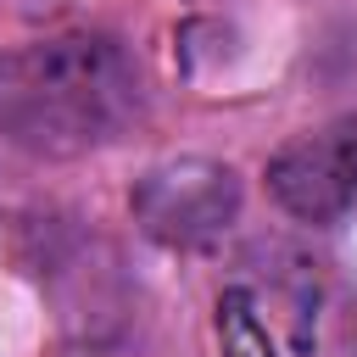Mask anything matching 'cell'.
<instances>
[{
	"label": "cell",
	"mask_w": 357,
	"mask_h": 357,
	"mask_svg": "<svg viewBox=\"0 0 357 357\" xmlns=\"http://www.w3.org/2000/svg\"><path fill=\"white\" fill-rule=\"evenodd\" d=\"M145 112L139 61L112 33H45L0 50V145L28 156H89Z\"/></svg>",
	"instance_id": "1"
},
{
	"label": "cell",
	"mask_w": 357,
	"mask_h": 357,
	"mask_svg": "<svg viewBox=\"0 0 357 357\" xmlns=\"http://www.w3.org/2000/svg\"><path fill=\"white\" fill-rule=\"evenodd\" d=\"M240 173L229 162L212 156H167L151 162L134 190H128V212L139 223L145 240L156 245H201L218 240L234 218H240Z\"/></svg>",
	"instance_id": "2"
},
{
	"label": "cell",
	"mask_w": 357,
	"mask_h": 357,
	"mask_svg": "<svg viewBox=\"0 0 357 357\" xmlns=\"http://www.w3.org/2000/svg\"><path fill=\"white\" fill-rule=\"evenodd\" d=\"M268 195L296 223H340L357 212V112L284 139L268 156Z\"/></svg>",
	"instance_id": "3"
}]
</instances>
